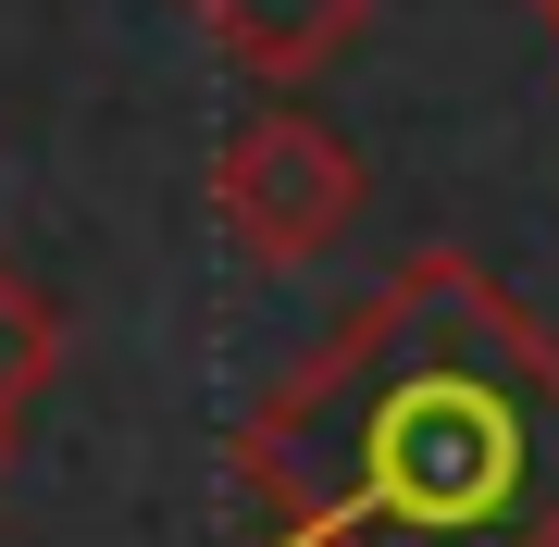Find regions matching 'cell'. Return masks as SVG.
<instances>
[{
    "mask_svg": "<svg viewBox=\"0 0 559 547\" xmlns=\"http://www.w3.org/2000/svg\"><path fill=\"white\" fill-rule=\"evenodd\" d=\"M249 547H559V336L411 249L237 424Z\"/></svg>",
    "mask_w": 559,
    "mask_h": 547,
    "instance_id": "cell-1",
    "label": "cell"
},
{
    "mask_svg": "<svg viewBox=\"0 0 559 547\" xmlns=\"http://www.w3.org/2000/svg\"><path fill=\"white\" fill-rule=\"evenodd\" d=\"M212 224L249 249L261 274L323 262V249L360 224V150L323 112H299V100L249 112L237 138H224V163H212Z\"/></svg>",
    "mask_w": 559,
    "mask_h": 547,
    "instance_id": "cell-2",
    "label": "cell"
},
{
    "mask_svg": "<svg viewBox=\"0 0 559 547\" xmlns=\"http://www.w3.org/2000/svg\"><path fill=\"white\" fill-rule=\"evenodd\" d=\"M200 25H212V50L237 62V75L299 87V75H323L336 50H360L373 0H200Z\"/></svg>",
    "mask_w": 559,
    "mask_h": 547,
    "instance_id": "cell-3",
    "label": "cell"
},
{
    "mask_svg": "<svg viewBox=\"0 0 559 547\" xmlns=\"http://www.w3.org/2000/svg\"><path fill=\"white\" fill-rule=\"evenodd\" d=\"M50 373H62V311H50L13 262H0V436L38 411V385H50Z\"/></svg>",
    "mask_w": 559,
    "mask_h": 547,
    "instance_id": "cell-4",
    "label": "cell"
},
{
    "mask_svg": "<svg viewBox=\"0 0 559 547\" xmlns=\"http://www.w3.org/2000/svg\"><path fill=\"white\" fill-rule=\"evenodd\" d=\"M535 13H547V38H559V0H535Z\"/></svg>",
    "mask_w": 559,
    "mask_h": 547,
    "instance_id": "cell-5",
    "label": "cell"
}]
</instances>
